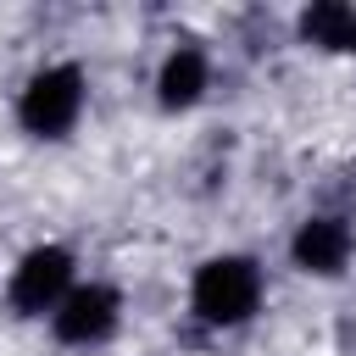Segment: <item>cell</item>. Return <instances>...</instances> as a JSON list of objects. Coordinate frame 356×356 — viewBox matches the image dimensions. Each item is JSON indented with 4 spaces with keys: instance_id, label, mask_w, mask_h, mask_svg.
<instances>
[{
    "instance_id": "cell-4",
    "label": "cell",
    "mask_w": 356,
    "mask_h": 356,
    "mask_svg": "<svg viewBox=\"0 0 356 356\" xmlns=\"http://www.w3.org/2000/svg\"><path fill=\"white\" fill-rule=\"evenodd\" d=\"M111 328H117V289L106 284L67 289V300L56 306V339L67 345H100Z\"/></svg>"
},
{
    "instance_id": "cell-1",
    "label": "cell",
    "mask_w": 356,
    "mask_h": 356,
    "mask_svg": "<svg viewBox=\"0 0 356 356\" xmlns=\"http://www.w3.org/2000/svg\"><path fill=\"white\" fill-rule=\"evenodd\" d=\"M195 317L200 323H217V328H234L245 323L256 306H261V273L250 256H211L200 273H195Z\"/></svg>"
},
{
    "instance_id": "cell-3",
    "label": "cell",
    "mask_w": 356,
    "mask_h": 356,
    "mask_svg": "<svg viewBox=\"0 0 356 356\" xmlns=\"http://www.w3.org/2000/svg\"><path fill=\"white\" fill-rule=\"evenodd\" d=\"M67 289H72V256H67L61 245L28 250V256L17 261V273H11V306H17L22 317L56 312V306L67 300Z\"/></svg>"
},
{
    "instance_id": "cell-2",
    "label": "cell",
    "mask_w": 356,
    "mask_h": 356,
    "mask_svg": "<svg viewBox=\"0 0 356 356\" xmlns=\"http://www.w3.org/2000/svg\"><path fill=\"white\" fill-rule=\"evenodd\" d=\"M78 111H83V72L72 61L33 72V83L22 89V106H17L22 128L39 134V139H61L78 122Z\"/></svg>"
},
{
    "instance_id": "cell-7",
    "label": "cell",
    "mask_w": 356,
    "mask_h": 356,
    "mask_svg": "<svg viewBox=\"0 0 356 356\" xmlns=\"http://www.w3.org/2000/svg\"><path fill=\"white\" fill-rule=\"evenodd\" d=\"M350 22H356V11H350V6H334V0H323V6H312V11L300 17V33H306L312 44L345 50V39H350Z\"/></svg>"
},
{
    "instance_id": "cell-6",
    "label": "cell",
    "mask_w": 356,
    "mask_h": 356,
    "mask_svg": "<svg viewBox=\"0 0 356 356\" xmlns=\"http://www.w3.org/2000/svg\"><path fill=\"white\" fill-rule=\"evenodd\" d=\"M206 78H211V61H206V50H195V44H178V50L161 61L156 95H161V106H167V111H184V106H195V100L206 95Z\"/></svg>"
},
{
    "instance_id": "cell-5",
    "label": "cell",
    "mask_w": 356,
    "mask_h": 356,
    "mask_svg": "<svg viewBox=\"0 0 356 356\" xmlns=\"http://www.w3.org/2000/svg\"><path fill=\"white\" fill-rule=\"evenodd\" d=\"M289 256H295V267H300V273L334 278V273L350 261V228H345L339 217H312V222H300V234H295Z\"/></svg>"
},
{
    "instance_id": "cell-8",
    "label": "cell",
    "mask_w": 356,
    "mask_h": 356,
    "mask_svg": "<svg viewBox=\"0 0 356 356\" xmlns=\"http://www.w3.org/2000/svg\"><path fill=\"white\" fill-rule=\"evenodd\" d=\"M345 50H356V22H350V39H345Z\"/></svg>"
}]
</instances>
